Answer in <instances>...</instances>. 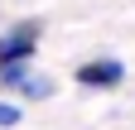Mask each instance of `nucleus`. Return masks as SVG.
<instances>
[{
    "mask_svg": "<svg viewBox=\"0 0 135 130\" xmlns=\"http://www.w3.org/2000/svg\"><path fill=\"white\" fill-rule=\"evenodd\" d=\"M29 82V63H10V68H0V92H20Z\"/></svg>",
    "mask_w": 135,
    "mask_h": 130,
    "instance_id": "nucleus-4",
    "label": "nucleus"
},
{
    "mask_svg": "<svg viewBox=\"0 0 135 130\" xmlns=\"http://www.w3.org/2000/svg\"><path fill=\"white\" fill-rule=\"evenodd\" d=\"M20 96H24V101H48V96H53V77H44V72H29V82L20 87Z\"/></svg>",
    "mask_w": 135,
    "mask_h": 130,
    "instance_id": "nucleus-3",
    "label": "nucleus"
},
{
    "mask_svg": "<svg viewBox=\"0 0 135 130\" xmlns=\"http://www.w3.org/2000/svg\"><path fill=\"white\" fill-rule=\"evenodd\" d=\"M39 39H44V19H20L0 34V68L10 63H34L39 53Z\"/></svg>",
    "mask_w": 135,
    "mask_h": 130,
    "instance_id": "nucleus-1",
    "label": "nucleus"
},
{
    "mask_svg": "<svg viewBox=\"0 0 135 130\" xmlns=\"http://www.w3.org/2000/svg\"><path fill=\"white\" fill-rule=\"evenodd\" d=\"M20 121H24V111H20V106H15V101H0V130H15Z\"/></svg>",
    "mask_w": 135,
    "mask_h": 130,
    "instance_id": "nucleus-5",
    "label": "nucleus"
},
{
    "mask_svg": "<svg viewBox=\"0 0 135 130\" xmlns=\"http://www.w3.org/2000/svg\"><path fill=\"white\" fill-rule=\"evenodd\" d=\"M73 82H82L87 92H111L126 82V63L121 58H87V63H77Z\"/></svg>",
    "mask_w": 135,
    "mask_h": 130,
    "instance_id": "nucleus-2",
    "label": "nucleus"
}]
</instances>
